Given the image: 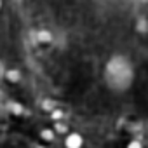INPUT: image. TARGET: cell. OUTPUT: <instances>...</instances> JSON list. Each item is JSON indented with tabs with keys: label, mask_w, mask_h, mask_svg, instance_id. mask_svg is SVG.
Masks as SVG:
<instances>
[{
	"label": "cell",
	"mask_w": 148,
	"mask_h": 148,
	"mask_svg": "<svg viewBox=\"0 0 148 148\" xmlns=\"http://www.w3.org/2000/svg\"><path fill=\"white\" fill-rule=\"evenodd\" d=\"M82 145H84V138L80 134H77V132L68 134L66 139H64V146L66 148H82Z\"/></svg>",
	"instance_id": "cell-1"
},
{
	"label": "cell",
	"mask_w": 148,
	"mask_h": 148,
	"mask_svg": "<svg viewBox=\"0 0 148 148\" xmlns=\"http://www.w3.org/2000/svg\"><path fill=\"white\" fill-rule=\"evenodd\" d=\"M40 136H42L44 141H52V139H54V131H52V129H44V131L40 132Z\"/></svg>",
	"instance_id": "cell-2"
},
{
	"label": "cell",
	"mask_w": 148,
	"mask_h": 148,
	"mask_svg": "<svg viewBox=\"0 0 148 148\" xmlns=\"http://www.w3.org/2000/svg\"><path fill=\"white\" fill-rule=\"evenodd\" d=\"M127 148H143V145L139 143V141H129V145H127Z\"/></svg>",
	"instance_id": "cell-3"
},
{
	"label": "cell",
	"mask_w": 148,
	"mask_h": 148,
	"mask_svg": "<svg viewBox=\"0 0 148 148\" xmlns=\"http://www.w3.org/2000/svg\"><path fill=\"white\" fill-rule=\"evenodd\" d=\"M0 7H2V0H0Z\"/></svg>",
	"instance_id": "cell-4"
}]
</instances>
